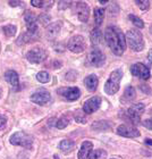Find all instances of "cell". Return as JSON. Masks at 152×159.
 <instances>
[{
  "mask_svg": "<svg viewBox=\"0 0 152 159\" xmlns=\"http://www.w3.org/2000/svg\"><path fill=\"white\" fill-rule=\"evenodd\" d=\"M105 39L110 50L116 56H122L126 50V38L117 26H108L105 31Z\"/></svg>",
  "mask_w": 152,
  "mask_h": 159,
  "instance_id": "1",
  "label": "cell"
},
{
  "mask_svg": "<svg viewBox=\"0 0 152 159\" xmlns=\"http://www.w3.org/2000/svg\"><path fill=\"white\" fill-rule=\"evenodd\" d=\"M126 41L128 43L129 48L133 51H142L144 49V41H143L142 33L137 30H129L126 33Z\"/></svg>",
  "mask_w": 152,
  "mask_h": 159,
  "instance_id": "2",
  "label": "cell"
},
{
  "mask_svg": "<svg viewBox=\"0 0 152 159\" xmlns=\"http://www.w3.org/2000/svg\"><path fill=\"white\" fill-rule=\"evenodd\" d=\"M123 77V70H116L113 73L110 74L109 79L105 84V91L107 94L113 96L115 93L118 92L119 90V83Z\"/></svg>",
  "mask_w": 152,
  "mask_h": 159,
  "instance_id": "3",
  "label": "cell"
},
{
  "mask_svg": "<svg viewBox=\"0 0 152 159\" xmlns=\"http://www.w3.org/2000/svg\"><path fill=\"white\" fill-rule=\"evenodd\" d=\"M10 143L14 144V146H20L23 148H26V149H30L32 147V143H33V140L30 135H27L26 133L24 132H16L15 134L11 135L10 138Z\"/></svg>",
  "mask_w": 152,
  "mask_h": 159,
  "instance_id": "4",
  "label": "cell"
},
{
  "mask_svg": "<svg viewBox=\"0 0 152 159\" xmlns=\"http://www.w3.org/2000/svg\"><path fill=\"white\" fill-rule=\"evenodd\" d=\"M144 110H145V106L143 103H135L127 109V117L133 124L137 125L141 122V115L144 113Z\"/></svg>",
  "mask_w": 152,
  "mask_h": 159,
  "instance_id": "5",
  "label": "cell"
},
{
  "mask_svg": "<svg viewBox=\"0 0 152 159\" xmlns=\"http://www.w3.org/2000/svg\"><path fill=\"white\" fill-rule=\"evenodd\" d=\"M68 49L74 53H79L82 52L83 50L85 49V40L82 35H74L73 38H70L68 41Z\"/></svg>",
  "mask_w": 152,
  "mask_h": 159,
  "instance_id": "6",
  "label": "cell"
},
{
  "mask_svg": "<svg viewBox=\"0 0 152 159\" xmlns=\"http://www.w3.org/2000/svg\"><path fill=\"white\" fill-rule=\"evenodd\" d=\"M87 59H89L90 64H91L92 66L101 67V66H103V64L106 61V56H105V53L100 49H93L92 51L89 53Z\"/></svg>",
  "mask_w": 152,
  "mask_h": 159,
  "instance_id": "7",
  "label": "cell"
},
{
  "mask_svg": "<svg viewBox=\"0 0 152 159\" xmlns=\"http://www.w3.org/2000/svg\"><path fill=\"white\" fill-rule=\"evenodd\" d=\"M131 73L136 77H140L142 80H148L150 79L151 74H150V70L142 63H136L131 67Z\"/></svg>",
  "mask_w": 152,
  "mask_h": 159,
  "instance_id": "8",
  "label": "cell"
},
{
  "mask_svg": "<svg viewBox=\"0 0 152 159\" xmlns=\"http://www.w3.org/2000/svg\"><path fill=\"white\" fill-rule=\"evenodd\" d=\"M26 58L30 63L33 64H39L42 63L43 60L47 58V53L43 49H40V48H34V49L30 50L29 52L26 53Z\"/></svg>",
  "mask_w": 152,
  "mask_h": 159,
  "instance_id": "9",
  "label": "cell"
},
{
  "mask_svg": "<svg viewBox=\"0 0 152 159\" xmlns=\"http://www.w3.org/2000/svg\"><path fill=\"white\" fill-rule=\"evenodd\" d=\"M74 11L77 14V17L81 22H87L90 16V8L86 2H76L74 5Z\"/></svg>",
  "mask_w": 152,
  "mask_h": 159,
  "instance_id": "10",
  "label": "cell"
},
{
  "mask_svg": "<svg viewBox=\"0 0 152 159\" xmlns=\"http://www.w3.org/2000/svg\"><path fill=\"white\" fill-rule=\"evenodd\" d=\"M51 100V96H50L49 91H47L44 89L38 90L37 92H34L31 96V101H33L37 105H46Z\"/></svg>",
  "mask_w": 152,
  "mask_h": 159,
  "instance_id": "11",
  "label": "cell"
},
{
  "mask_svg": "<svg viewBox=\"0 0 152 159\" xmlns=\"http://www.w3.org/2000/svg\"><path fill=\"white\" fill-rule=\"evenodd\" d=\"M100 105H101V98L100 97H92L89 100H86L84 105H83V111L87 115L93 114L94 111L99 109Z\"/></svg>",
  "mask_w": 152,
  "mask_h": 159,
  "instance_id": "12",
  "label": "cell"
},
{
  "mask_svg": "<svg viewBox=\"0 0 152 159\" xmlns=\"http://www.w3.org/2000/svg\"><path fill=\"white\" fill-rule=\"evenodd\" d=\"M117 134L120 136H124V138H137V136H140L141 133H140L139 129L133 127V126L123 124V125H119L117 127Z\"/></svg>",
  "mask_w": 152,
  "mask_h": 159,
  "instance_id": "13",
  "label": "cell"
},
{
  "mask_svg": "<svg viewBox=\"0 0 152 159\" xmlns=\"http://www.w3.org/2000/svg\"><path fill=\"white\" fill-rule=\"evenodd\" d=\"M24 20L26 23L27 31L31 33H37L38 32V17L33 11H26L24 14Z\"/></svg>",
  "mask_w": 152,
  "mask_h": 159,
  "instance_id": "14",
  "label": "cell"
},
{
  "mask_svg": "<svg viewBox=\"0 0 152 159\" xmlns=\"http://www.w3.org/2000/svg\"><path fill=\"white\" fill-rule=\"evenodd\" d=\"M58 92L61 94V96L65 98V99L69 100V101H74V100H77L81 97V91H79L78 88H64V89H60Z\"/></svg>",
  "mask_w": 152,
  "mask_h": 159,
  "instance_id": "15",
  "label": "cell"
},
{
  "mask_svg": "<svg viewBox=\"0 0 152 159\" xmlns=\"http://www.w3.org/2000/svg\"><path fill=\"white\" fill-rule=\"evenodd\" d=\"M5 79L10 85L13 86L14 90H18V86H20V77H18V74L15 72V70H7L5 73Z\"/></svg>",
  "mask_w": 152,
  "mask_h": 159,
  "instance_id": "16",
  "label": "cell"
},
{
  "mask_svg": "<svg viewBox=\"0 0 152 159\" xmlns=\"http://www.w3.org/2000/svg\"><path fill=\"white\" fill-rule=\"evenodd\" d=\"M92 150H93L92 142L91 141H84L78 151V159H87Z\"/></svg>",
  "mask_w": 152,
  "mask_h": 159,
  "instance_id": "17",
  "label": "cell"
},
{
  "mask_svg": "<svg viewBox=\"0 0 152 159\" xmlns=\"http://www.w3.org/2000/svg\"><path fill=\"white\" fill-rule=\"evenodd\" d=\"M84 84H85L86 89L89 90V91H91V92H93V91H96V88H98L99 80H98L96 75L91 74V75H89L87 77H85V80H84Z\"/></svg>",
  "mask_w": 152,
  "mask_h": 159,
  "instance_id": "18",
  "label": "cell"
},
{
  "mask_svg": "<svg viewBox=\"0 0 152 159\" xmlns=\"http://www.w3.org/2000/svg\"><path fill=\"white\" fill-rule=\"evenodd\" d=\"M60 29H61L60 22H55V23L49 24V26L47 27V37L49 38V39L56 38L59 34Z\"/></svg>",
  "mask_w": 152,
  "mask_h": 159,
  "instance_id": "19",
  "label": "cell"
},
{
  "mask_svg": "<svg viewBox=\"0 0 152 159\" xmlns=\"http://www.w3.org/2000/svg\"><path fill=\"white\" fill-rule=\"evenodd\" d=\"M90 38H91V42H92L93 46H98V44H100L101 41H102L103 34L99 27H96V29H93V30L91 31Z\"/></svg>",
  "mask_w": 152,
  "mask_h": 159,
  "instance_id": "20",
  "label": "cell"
},
{
  "mask_svg": "<svg viewBox=\"0 0 152 159\" xmlns=\"http://www.w3.org/2000/svg\"><path fill=\"white\" fill-rule=\"evenodd\" d=\"M75 147V143L72 140H63L61 142L59 143V149L63 151L64 153H69L72 150L74 149Z\"/></svg>",
  "mask_w": 152,
  "mask_h": 159,
  "instance_id": "21",
  "label": "cell"
},
{
  "mask_svg": "<svg viewBox=\"0 0 152 159\" xmlns=\"http://www.w3.org/2000/svg\"><path fill=\"white\" fill-rule=\"evenodd\" d=\"M37 38V33H31V32H25L20 35L18 39H17V44H25V43H29L31 40H33Z\"/></svg>",
  "mask_w": 152,
  "mask_h": 159,
  "instance_id": "22",
  "label": "cell"
},
{
  "mask_svg": "<svg viewBox=\"0 0 152 159\" xmlns=\"http://www.w3.org/2000/svg\"><path fill=\"white\" fill-rule=\"evenodd\" d=\"M105 18V9L103 8H96L94 9V22L98 26H100Z\"/></svg>",
  "mask_w": 152,
  "mask_h": 159,
  "instance_id": "23",
  "label": "cell"
},
{
  "mask_svg": "<svg viewBox=\"0 0 152 159\" xmlns=\"http://www.w3.org/2000/svg\"><path fill=\"white\" fill-rule=\"evenodd\" d=\"M106 158H107V152L102 149L92 150L89 156V159H106Z\"/></svg>",
  "mask_w": 152,
  "mask_h": 159,
  "instance_id": "24",
  "label": "cell"
},
{
  "mask_svg": "<svg viewBox=\"0 0 152 159\" xmlns=\"http://www.w3.org/2000/svg\"><path fill=\"white\" fill-rule=\"evenodd\" d=\"M136 97V92H135V89L133 88L132 85H127L125 89V92H124V98L126 100H134Z\"/></svg>",
  "mask_w": 152,
  "mask_h": 159,
  "instance_id": "25",
  "label": "cell"
},
{
  "mask_svg": "<svg viewBox=\"0 0 152 159\" xmlns=\"http://www.w3.org/2000/svg\"><path fill=\"white\" fill-rule=\"evenodd\" d=\"M110 127L109 122L107 120H100V122H96L92 125L93 129H96V131H103V129H108Z\"/></svg>",
  "mask_w": 152,
  "mask_h": 159,
  "instance_id": "26",
  "label": "cell"
},
{
  "mask_svg": "<svg viewBox=\"0 0 152 159\" xmlns=\"http://www.w3.org/2000/svg\"><path fill=\"white\" fill-rule=\"evenodd\" d=\"M69 124V118L67 116H61L59 119H57L56 120V124H55V126H56L57 129H65L67 125Z\"/></svg>",
  "mask_w": 152,
  "mask_h": 159,
  "instance_id": "27",
  "label": "cell"
},
{
  "mask_svg": "<svg viewBox=\"0 0 152 159\" xmlns=\"http://www.w3.org/2000/svg\"><path fill=\"white\" fill-rule=\"evenodd\" d=\"M128 18L131 20V22H132L134 25H135L136 27H139V29H143L144 27V22H143L140 17L135 16V15H133V14H131L128 16Z\"/></svg>",
  "mask_w": 152,
  "mask_h": 159,
  "instance_id": "28",
  "label": "cell"
},
{
  "mask_svg": "<svg viewBox=\"0 0 152 159\" xmlns=\"http://www.w3.org/2000/svg\"><path fill=\"white\" fill-rule=\"evenodd\" d=\"M2 31L7 37H14L16 34V26L15 25H6L2 27Z\"/></svg>",
  "mask_w": 152,
  "mask_h": 159,
  "instance_id": "29",
  "label": "cell"
},
{
  "mask_svg": "<svg viewBox=\"0 0 152 159\" xmlns=\"http://www.w3.org/2000/svg\"><path fill=\"white\" fill-rule=\"evenodd\" d=\"M53 3V1H40V0H31V5L34 7H39V8H43V7H50Z\"/></svg>",
  "mask_w": 152,
  "mask_h": 159,
  "instance_id": "30",
  "label": "cell"
},
{
  "mask_svg": "<svg viewBox=\"0 0 152 159\" xmlns=\"http://www.w3.org/2000/svg\"><path fill=\"white\" fill-rule=\"evenodd\" d=\"M37 80L40 83H48L50 81V75L47 72H40L37 75Z\"/></svg>",
  "mask_w": 152,
  "mask_h": 159,
  "instance_id": "31",
  "label": "cell"
},
{
  "mask_svg": "<svg viewBox=\"0 0 152 159\" xmlns=\"http://www.w3.org/2000/svg\"><path fill=\"white\" fill-rule=\"evenodd\" d=\"M75 120L77 123H81V124H85L86 123L85 113L83 110H77L75 113Z\"/></svg>",
  "mask_w": 152,
  "mask_h": 159,
  "instance_id": "32",
  "label": "cell"
},
{
  "mask_svg": "<svg viewBox=\"0 0 152 159\" xmlns=\"http://www.w3.org/2000/svg\"><path fill=\"white\" fill-rule=\"evenodd\" d=\"M135 2L140 7V9L146 10L150 8V1H148V0H136Z\"/></svg>",
  "mask_w": 152,
  "mask_h": 159,
  "instance_id": "33",
  "label": "cell"
},
{
  "mask_svg": "<svg viewBox=\"0 0 152 159\" xmlns=\"http://www.w3.org/2000/svg\"><path fill=\"white\" fill-rule=\"evenodd\" d=\"M39 20L43 24V25H44V24L49 23L50 16H49V15H46V14H42L41 16H39Z\"/></svg>",
  "mask_w": 152,
  "mask_h": 159,
  "instance_id": "34",
  "label": "cell"
},
{
  "mask_svg": "<svg viewBox=\"0 0 152 159\" xmlns=\"http://www.w3.org/2000/svg\"><path fill=\"white\" fill-rule=\"evenodd\" d=\"M7 123V118L3 115H0V129H3L5 126H6Z\"/></svg>",
  "mask_w": 152,
  "mask_h": 159,
  "instance_id": "35",
  "label": "cell"
},
{
  "mask_svg": "<svg viewBox=\"0 0 152 159\" xmlns=\"http://www.w3.org/2000/svg\"><path fill=\"white\" fill-rule=\"evenodd\" d=\"M143 126H144V127H146V129H152V118L144 120V122H143Z\"/></svg>",
  "mask_w": 152,
  "mask_h": 159,
  "instance_id": "36",
  "label": "cell"
},
{
  "mask_svg": "<svg viewBox=\"0 0 152 159\" xmlns=\"http://www.w3.org/2000/svg\"><path fill=\"white\" fill-rule=\"evenodd\" d=\"M140 89L142 90V91H144L145 93H150V92H151V89H150L148 85H145V84H142V85H140Z\"/></svg>",
  "mask_w": 152,
  "mask_h": 159,
  "instance_id": "37",
  "label": "cell"
},
{
  "mask_svg": "<svg viewBox=\"0 0 152 159\" xmlns=\"http://www.w3.org/2000/svg\"><path fill=\"white\" fill-rule=\"evenodd\" d=\"M9 5L11 7H16V6H20V5H23L22 1H9Z\"/></svg>",
  "mask_w": 152,
  "mask_h": 159,
  "instance_id": "38",
  "label": "cell"
},
{
  "mask_svg": "<svg viewBox=\"0 0 152 159\" xmlns=\"http://www.w3.org/2000/svg\"><path fill=\"white\" fill-rule=\"evenodd\" d=\"M148 61H149V64H152V49L148 53Z\"/></svg>",
  "mask_w": 152,
  "mask_h": 159,
  "instance_id": "39",
  "label": "cell"
},
{
  "mask_svg": "<svg viewBox=\"0 0 152 159\" xmlns=\"http://www.w3.org/2000/svg\"><path fill=\"white\" fill-rule=\"evenodd\" d=\"M17 159H29V158H27L26 155H24V153H20L18 157H17Z\"/></svg>",
  "mask_w": 152,
  "mask_h": 159,
  "instance_id": "40",
  "label": "cell"
},
{
  "mask_svg": "<svg viewBox=\"0 0 152 159\" xmlns=\"http://www.w3.org/2000/svg\"><path fill=\"white\" fill-rule=\"evenodd\" d=\"M144 143H145V144H148V146H151L152 147V139H145Z\"/></svg>",
  "mask_w": 152,
  "mask_h": 159,
  "instance_id": "41",
  "label": "cell"
},
{
  "mask_svg": "<svg viewBox=\"0 0 152 159\" xmlns=\"http://www.w3.org/2000/svg\"><path fill=\"white\" fill-rule=\"evenodd\" d=\"M100 3H102V5H106V3H108V1H102V0H100Z\"/></svg>",
  "mask_w": 152,
  "mask_h": 159,
  "instance_id": "42",
  "label": "cell"
},
{
  "mask_svg": "<svg viewBox=\"0 0 152 159\" xmlns=\"http://www.w3.org/2000/svg\"><path fill=\"white\" fill-rule=\"evenodd\" d=\"M150 33H151V34H152V26H151V27H150Z\"/></svg>",
  "mask_w": 152,
  "mask_h": 159,
  "instance_id": "43",
  "label": "cell"
},
{
  "mask_svg": "<svg viewBox=\"0 0 152 159\" xmlns=\"http://www.w3.org/2000/svg\"><path fill=\"white\" fill-rule=\"evenodd\" d=\"M55 158H56V159H59V156H55Z\"/></svg>",
  "mask_w": 152,
  "mask_h": 159,
  "instance_id": "44",
  "label": "cell"
},
{
  "mask_svg": "<svg viewBox=\"0 0 152 159\" xmlns=\"http://www.w3.org/2000/svg\"><path fill=\"white\" fill-rule=\"evenodd\" d=\"M0 97H1V89H0Z\"/></svg>",
  "mask_w": 152,
  "mask_h": 159,
  "instance_id": "45",
  "label": "cell"
},
{
  "mask_svg": "<svg viewBox=\"0 0 152 159\" xmlns=\"http://www.w3.org/2000/svg\"><path fill=\"white\" fill-rule=\"evenodd\" d=\"M111 159H116V158H111Z\"/></svg>",
  "mask_w": 152,
  "mask_h": 159,
  "instance_id": "46",
  "label": "cell"
},
{
  "mask_svg": "<svg viewBox=\"0 0 152 159\" xmlns=\"http://www.w3.org/2000/svg\"><path fill=\"white\" fill-rule=\"evenodd\" d=\"M151 113H152V110H151Z\"/></svg>",
  "mask_w": 152,
  "mask_h": 159,
  "instance_id": "47",
  "label": "cell"
}]
</instances>
